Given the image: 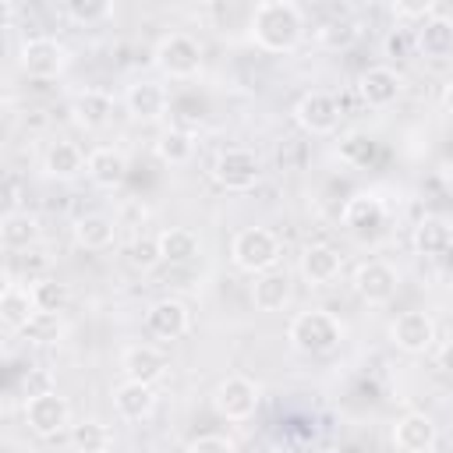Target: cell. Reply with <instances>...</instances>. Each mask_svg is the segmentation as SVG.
Returning a JSON list of instances; mask_svg holds the SVG:
<instances>
[{
	"instance_id": "cell-13",
	"label": "cell",
	"mask_w": 453,
	"mask_h": 453,
	"mask_svg": "<svg viewBox=\"0 0 453 453\" xmlns=\"http://www.w3.org/2000/svg\"><path fill=\"white\" fill-rule=\"evenodd\" d=\"M414 53L421 60H432V64L453 60V18L432 14L428 21H421L414 28Z\"/></svg>"
},
{
	"instance_id": "cell-18",
	"label": "cell",
	"mask_w": 453,
	"mask_h": 453,
	"mask_svg": "<svg viewBox=\"0 0 453 453\" xmlns=\"http://www.w3.org/2000/svg\"><path fill=\"white\" fill-rule=\"evenodd\" d=\"M343 269V258L333 244H308L297 258V273L308 287H329Z\"/></svg>"
},
{
	"instance_id": "cell-31",
	"label": "cell",
	"mask_w": 453,
	"mask_h": 453,
	"mask_svg": "<svg viewBox=\"0 0 453 453\" xmlns=\"http://www.w3.org/2000/svg\"><path fill=\"white\" fill-rule=\"evenodd\" d=\"M156 156L170 166H184L191 163L195 156V134L184 131V127H166L159 138H156Z\"/></svg>"
},
{
	"instance_id": "cell-33",
	"label": "cell",
	"mask_w": 453,
	"mask_h": 453,
	"mask_svg": "<svg viewBox=\"0 0 453 453\" xmlns=\"http://www.w3.org/2000/svg\"><path fill=\"white\" fill-rule=\"evenodd\" d=\"M32 301H35V308L39 311H64L67 308V301H71V290H67V283H60V280H53V276H39V280H32Z\"/></svg>"
},
{
	"instance_id": "cell-23",
	"label": "cell",
	"mask_w": 453,
	"mask_h": 453,
	"mask_svg": "<svg viewBox=\"0 0 453 453\" xmlns=\"http://www.w3.org/2000/svg\"><path fill=\"white\" fill-rule=\"evenodd\" d=\"M156 407V393L152 386L145 382H131L124 379L120 386H113V411L124 418V421H145Z\"/></svg>"
},
{
	"instance_id": "cell-9",
	"label": "cell",
	"mask_w": 453,
	"mask_h": 453,
	"mask_svg": "<svg viewBox=\"0 0 453 453\" xmlns=\"http://www.w3.org/2000/svg\"><path fill=\"white\" fill-rule=\"evenodd\" d=\"M396 290H400V273H396L389 262L372 258V262H361V265L354 269V294H357L365 304L382 308V304H389V301L396 297Z\"/></svg>"
},
{
	"instance_id": "cell-3",
	"label": "cell",
	"mask_w": 453,
	"mask_h": 453,
	"mask_svg": "<svg viewBox=\"0 0 453 453\" xmlns=\"http://www.w3.org/2000/svg\"><path fill=\"white\" fill-rule=\"evenodd\" d=\"M280 258H283L280 237L273 230H265V226H244L230 241V262L241 273H251V276L273 273L280 265Z\"/></svg>"
},
{
	"instance_id": "cell-4",
	"label": "cell",
	"mask_w": 453,
	"mask_h": 453,
	"mask_svg": "<svg viewBox=\"0 0 453 453\" xmlns=\"http://www.w3.org/2000/svg\"><path fill=\"white\" fill-rule=\"evenodd\" d=\"M152 64L159 67V74H166L173 81H191L202 71V42L188 32H170L156 42Z\"/></svg>"
},
{
	"instance_id": "cell-2",
	"label": "cell",
	"mask_w": 453,
	"mask_h": 453,
	"mask_svg": "<svg viewBox=\"0 0 453 453\" xmlns=\"http://www.w3.org/2000/svg\"><path fill=\"white\" fill-rule=\"evenodd\" d=\"M287 340L301 354H329L343 343V322L326 308H308L287 322Z\"/></svg>"
},
{
	"instance_id": "cell-35",
	"label": "cell",
	"mask_w": 453,
	"mask_h": 453,
	"mask_svg": "<svg viewBox=\"0 0 453 453\" xmlns=\"http://www.w3.org/2000/svg\"><path fill=\"white\" fill-rule=\"evenodd\" d=\"M74 25H99V21H106L110 14H113V4L110 0H67L64 7H60Z\"/></svg>"
},
{
	"instance_id": "cell-34",
	"label": "cell",
	"mask_w": 453,
	"mask_h": 453,
	"mask_svg": "<svg viewBox=\"0 0 453 453\" xmlns=\"http://www.w3.org/2000/svg\"><path fill=\"white\" fill-rule=\"evenodd\" d=\"M60 336H64V319H60L57 311H35V315H32V322L21 329V340L39 343V347L57 343Z\"/></svg>"
},
{
	"instance_id": "cell-24",
	"label": "cell",
	"mask_w": 453,
	"mask_h": 453,
	"mask_svg": "<svg viewBox=\"0 0 453 453\" xmlns=\"http://www.w3.org/2000/svg\"><path fill=\"white\" fill-rule=\"evenodd\" d=\"M85 152L74 145V142H67V138H57V142H50V149H46V156H42V170H46V177H53V180H74L81 170H85Z\"/></svg>"
},
{
	"instance_id": "cell-37",
	"label": "cell",
	"mask_w": 453,
	"mask_h": 453,
	"mask_svg": "<svg viewBox=\"0 0 453 453\" xmlns=\"http://www.w3.org/2000/svg\"><path fill=\"white\" fill-rule=\"evenodd\" d=\"M156 262H163V255H159V241H156V237H142V241L131 244V265H138V269H152Z\"/></svg>"
},
{
	"instance_id": "cell-10",
	"label": "cell",
	"mask_w": 453,
	"mask_h": 453,
	"mask_svg": "<svg viewBox=\"0 0 453 453\" xmlns=\"http://www.w3.org/2000/svg\"><path fill=\"white\" fill-rule=\"evenodd\" d=\"M389 340L403 354H428L435 347V319L428 311H421V308L400 311L389 322Z\"/></svg>"
},
{
	"instance_id": "cell-14",
	"label": "cell",
	"mask_w": 453,
	"mask_h": 453,
	"mask_svg": "<svg viewBox=\"0 0 453 453\" xmlns=\"http://www.w3.org/2000/svg\"><path fill=\"white\" fill-rule=\"evenodd\" d=\"M357 96H361L365 106L386 110L403 96V78H400V71H393L386 64H375L357 78Z\"/></svg>"
},
{
	"instance_id": "cell-5",
	"label": "cell",
	"mask_w": 453,
	"mask_h": 453,
	"mask_svg": "<svg viewBox=\"0 0 453 453\" xmlns=\"http://www.w3.org/2000/svg\"><path fill=\"white\" fill-rule=\"evenodd\" d=\"M25 425L32 435L39 439H57L60 432L71 428V403L57 393V389H39V393H28L25 396Z\"/></svg>"
},
{
	"instance_id": "cell-19",
	"label": "cell",
	"mask_w": 453,
	"mask_h": 453,
	"mask_svg": "<svg viewBox=\"0 0 453 453\" xmlns=\"http://www.w3.org/2000/svg\"><path fill=\"white\" fill-rule=\"evenodd\" d=\"M85 173H88V180H92L96 188L113 191V188H120L124 177H127V159H124V152L113 149V145H96V149L88 152V159H85Z\"/></svg>"
},
{
	"instance_id": "cell-1",
	"label": "cell",
	"mask_w": 453,
	"mask_h": 453,
	"mask_svg": "<svg viewBox=\"0 0 453 453\" xmlns=\"http://www.w3.org/2000/svg\"><path fill=\"white\" fill-rule=\"evenodd\" d=\"M248 28H251V39H255L258 50H265V53H294L301 46V39H304L308 18L294 0H262V4L251 7Z\"/></svg>"
},
{
	"instance_id": "cell-26",
	"label": "cell",
	"mask_w": 453,
	"mask_h": 453,
	"mask_svg": "<svg viewBox=\"0 0 453 453\" xmlns=\"http://www.w3.org/2000/svg\"><path fill=\"white\" fill-rule=\"evenodd\" d=\"M156 241H159L163 262H170V265H188V262H195L198 251H202L198 234L188 230V226H166V230L156 234Z\"/></svg>"
},
{
	"instance_id": "cell-12",
	"label": "cell",
	"mask_w": 453,
	"mask_h": 453,
	"mask_svg": "<svg viewBox=\"0 0 453 453\" xmlns=\"http://www.w3.org/2000/svg\"><path fill=\"white\" fill-rule=\"evenodd\" d=\"M294 120L308 134H333L340 127V103L329 92H304L294 106Z\"/></svg>"
},
{
	"instance_id": "cell-21",
	"label": "cell",
	"mask_w": 453,
	"mask_h": 453,
	"mask_svg": "<svg viewBox=\"0 0 453 453\" xmlns=\"http://www.w3.org/2000/svg\"><path fill=\"white\" fill-rule=\"evenodd\" d=\"M71 117H74L78 127H85V131H99V127H106L110 117H113V96H110L106 88H85V92L74 96V103H71Z\"/></svg>"
},
{
	"instance_id": "cell-22",
	"label": "cell",
	"mask_w": 453,
	"mask_h": 453,
	"mask_svg": "<svg viewBox=\"0 0 453 453\" xmlns=\"http://www.w3.org/2000/svg\"><path fill=\"white\" fill-rule=\"evenodd\" d=\"M290 294H294V283H290V276H287L283 269L262 273V276H255V283H251V304H255L258 311H265V315L283 311V308L290 304Z\"/></svg>"
},
{
	"instance_id": "cell-16",
	"label": "cell",
	"mask_w": 453,
	"mask_h": 453,
	"mask_svg": "<svg viewBox=\"0 0 453 453\" xmlns=\"http://www.w3.org/2000/svg\"><path fill=\"white\" fill-rule=\"evenodd\" d=\"M145 329L156 340H180L191 329V311L184 301L177 297H159L156 304H149L145 311Z\"/></svg>"
},
{
	"instance_id": "cell-25",
	"label": "cell",
	"mask_w": 453,
	"mask_h": 453,
	"mask_svg": "<svg viewBox=\"0 0 453 453\" xmlns=\"http://www.w3.org/2000/svg\"><path fill=\"white\" fill-rule=\"evenodd\" d=\"M39 237H42V230H39V219L32 212H21V209L4 212V219H0V241H4L7 251H28Z\"/></svg>"
},
{
	"instance_id": "cell-27",
	"label": "cell",
	"mask_w": 453,
	"mask_h": 453,
	"mask_svg": "<svg viewBox=\"0 0 453 453\" xmlns=\"http://www.w3.org/2000/svg\"><path fill=\"white\" fill-rule=\"evenodd\" d=\"M35 311H39V308H35L28 287H18V283H7V287H4V294H0V322H4V329L21 333V329L32 322Z\"/></svg>"
},
{
	"instance_id": "cell-11",
	"label": "cell",
	"mask_w": 453,
	"mask_h": 453,
	"mask_svg": "<svg viewBox=\"0 0 453 453\" xmlns=\"http://www.w3.org/2000/svg\"><path fill=\"white\" fill-rule=\"evenodd\" d=\"M124 106H127V113H131L138 124H156V120H163L166 110H170V92H166V85L156 81V78H138V81H131V85L124 88Z\"/></svg>"
},
{
	"instance_id": "cell-17",
	"label": "cell",
	"mask_w": 453,
	"mask_h": 453,
	"mask_svg": "<svg viewBox=\"0 0 453 453\" xmlns=\"http://www.w3.org/2000/svg\"><path fill=\"white\" fill-rule=\"evenodd\" d=\"M120 368H124V379L156 386L166 375V354L159 347H152V343H131L120 354Z\"/></svg>"
},
{
	"instance_id": "cell-29",
	"label": "cell",
	"mask_w": 453,
	"mask_h": 453,
	"mask_svg": "<svg viewBox=\"0 0 453 453\" xmlns=\"http://www.w3.org/2000/svg\"><path fill=\"white\" fill-rule=\"evenodd\" d=\"M113 237H117V226L103 212H85V216L74 219V241L85 251H103V248L113 244Z\"/></svg>"
},
{
	"instance_id": "cell-39",
	"label": "cell",
	"mask_w": 453,
	"mask_h": 453,
	"mask_svg": "<svg viewBox=\"0 0 453 453\" xmlns=\"http://www.w3.org/2000/svg\"><path fill=\"white\" fill-rule=\"evenodd\" d=\"M435 361H439V368H442L446 375H453V340H446V343L439 347V354H435Z\"/></svg>"
},
{
	"instance_id": "cell-40",
	"label": "cell",
	"mask_w": 453,
	"mask_h": 453,
	"mask_svg": "<svg viewBox=\"0 0 453 453\" xmlns=\"http://www.w3.org/2000/svg\"><path fill=\"white\" fill-rule=\"evenodd\" d=\"M386 50H389L393 57L407 53V35H403V32H389V39H386Z\"/></svg>"
},
{
	"instance_id": "cell-28",
	"label": "cell",
	"mask_w": 453,
	"mask_h": 453,
	"mask_svg": "<svg viewBox=\"0 0 453 453\" xmlns=\"http://www.w3.org/2000/svg\"><path fill=\"white\" fill-rule=\"evenodd\" d=\"M453 248V226L442 216H425L414 226V251L425 258H439Z\"/></svg>"
},
{
	"instance_id": "cell-41",
	"label": "cell",
	"mask_w": 453,
	"mask_h": 453,
	"mask_svg": "<svg viewBox=\"0 0 453 453\" xmlns=\"http://www.w3.org/2000/svg\"><path fill=\"white\" fill-rule=\"evenodd\" d=\"M442 110H446V113L453 117V78H449V81L442 85Z\"/></svg>"
},
{
	"instance_id": "cell-30",
	"label": "cell",
	"mask_w": 453,
	"mask_h": 453,
	"mask_svg": "<svg viewBox=\"0 0 453 453\" xmlns=\"http://www.w3.org/2000/svg\"><path fill=\"white\" fill-rule=\"evenodd\" d=\"M361 39V21L357 18H326L315 25V42L322 50H350Z\"/></svg>"
},
{
	"instance_id": "cell-8",
	"label": "cell",
	"mask_w": 453,
	"mask_h": 453,
	"mask_svg": "<svg viewBox=\"0 0 453 453\" xmlns=\"http://www.w3.org/2000/svg\"><path fill=\"white\" fill-rule=\"evenodd\" d=\"M258 400H262V389L248 375H226L212 389V407L226 421H248L258 411Z\"/></svg>"
},
{
	"instance_id": "cell-32",
	"label": "cell",
	"mask_w": 453,
	"mask_h": 453,
	"mask_svg": "<svg viewBox=\"0 0 453 453\" xmlns=\"http://www.w3.org/2000/svg\"><path fill=\"white\" fill-rule=\"evenodd\" d=\"M110 442H113V435H110V428L103 421L88 418V421L71 425V446L78 453H110Z\"/></svg>"
},
{
	"instance_id": "cell-6",
	"label": "cell",
	"mask_w": 453,
	"mask_h": 453,
	"mask_svg": "<svg viewBox=\"0 0 453 453\" xmlns=\"http://www.w3.org/2000/svg\"><path fill=\"white\" fill-rule=\"evenodd\" d=\"M71 64V50L53 39V35H35V39H25L21 50H18V67L35 78V81H50V78H60Z\"/></svg>"
},
{
	"instance_id": "cell-38",
	"label": "cell",
	"mask_w": 453,
	"mask_h": 453,
	"mask_svg": "<svg viewBox=\"0 0 453 453\" xmlns=\"http://www.w3.org/2000/svg\"><path fill=\"white\" fill-rule=\"evenodd\" d=\"M184 453H237V446L226 435H198L188 442Z\"/></svg>"
},
{
	"instance_id": "cell-15",
	"label": "cell",
	"mask_w": 453,
	"mask_h": 453,
	"mask_svg": "<svg viewBox=\"0 0 453 453\" xmlns=\"http://www.w3.org/2000/svg\"><path fill=\"white\" fill-rule=\"evenodd\" d=\"M435 442H439V425L425 411H411V414L396 418V425H393V446L400 453H432Z\"/></svg>"
},
{
	"instance_id": "cell-20",
	"label": "cell",
	"mask_w": 453,
	"mask_h": 453,
	"mask_svg": "<svg viewBox=\"0 0 453 453\" xmlns=\"http://www.w3.org/2000/svg\"><path fill=\"white\" fill-rule=\"evenodd\" d=\"M340 219H343V226L354 230V234H372V230L382 226L386 205H382V198H379L375 191H357V195H350V198L343 202Z\"/></svg>"
},
{
	"instance_id": "cell-7",
	"label": "cell",
	"mask_w": 453,
	"mask_h": 453,
	"mask_svg": "<svg viewBox=\"0 0 453 453\" xmlns=\"http://www.w3.org/2000/svg\"><path fill=\"white\" fill-rule=\"evenodd\" d=\"M212 180L226 191H251L262 180V159L251 149H223L212 159Z\"/></svg>"
},
{
	"instance_id": "cell-36",
	"label": "cell",
	"mask_w": 453,
	"mask_h": 453,
	"mask_svg": "<svg viewBox=\"0 0 453 453\" xmlns=\"http://www.w3.org/2000/svg\"><path fill=\"white\" fill-rule=\"evenodd\" d=\"M389 11H393L396 21H414V25H421V21H428V18L435 14V0H393Z\"/></svg>"
}]
</instances>
